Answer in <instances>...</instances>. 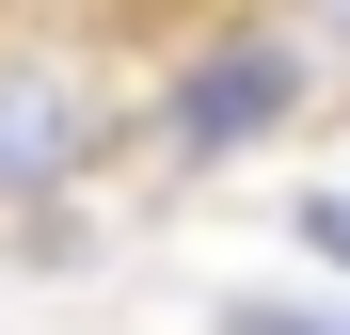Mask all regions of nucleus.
<instances>
[{"instance_id": "obj_2", "label": "nucleus", "mask_w": 350, "mask_h": 335, "mask_svg": "<svg viewBox=\"0 0 350 335\" xmlns=\"http://www.w3.org/2000/svg\"><path fill=\"white\" fill-rule=\"evenodd\" d=\"M128 144H144V128H128V96H111L80 48H32V32H0V223H16V208H64V192H96Z\"/></svg>"}, {"instance_id": "obj_6", "label": "nucleus", "mask_w": 350, "mask_h": 335, "mask_svg": "<svg viewBox=\"0 0 350 335\" xmlns=\"http://www.w3.org/2000/svg\"><path fill=\"white\" fill-rule=\"evenodd\" d=\"M334 335H350V319H334Z\"/></svg>"}, {"instance_id": "obj_3", "label": "nucleus", "mask_w": 350, "mask_h": 335, "mask_svg": "<svg viewBox=\"0 0 350 335\" xmlns=\"http://www.w3.org/2000/svg\"><path fill=\"white\" fill-rule=\"evenodd\" d=\"M286 240H303L334 288H350V192H303V208H286Z\"/></svg>"}, {"instance_id": "obj_4", "label": "nucleus", "mask_w": 350, "mask_h": 335, "mask_svg": "<svg viewBox=\"0 0 350 335\" xmlns=\"http://www.w3.org/2000/svg\"><path fill=\"white\" fill-rule=\"evenodd\" d=\"M350 303H207V335H334Z\"/></svg>"}, {"instance_id": "obj_5", "label": "nucleus", "mask_w": 350, "mask_h": 335, "mask_svg": "<svg viewBox=\"0 0 350 335\" xmlns=\"http://www.w3.org/2000/svg\"><path fill=\"white\" fill-rule=\"evenodd\" d=\"M286 32H303V48H334V64H350V0H303Z\"/></svg>"}, {"instance_id": "obj_1", "label": "nucleus", "mask_w": 350, "mask_h": 335, "mask_svg": "<svg viewBox=\"0 0 350 335\" xmlns=\"http://www.w3.org/2000/svg\"><path fill=\"white\" fill-rule=\"evenodd\" d=\"M303 80H319V48L286 32V16H207L191 48H175V80L128 112V128L175 160V176H223V160H255L303 128Z\"/></svg>"}]
</instances>
